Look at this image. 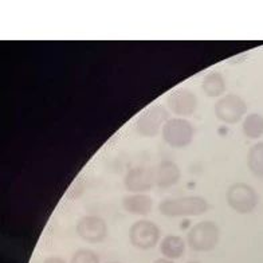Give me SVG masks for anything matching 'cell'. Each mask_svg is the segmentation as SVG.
Segmentation results:
<instances>
[{"instance_id": "5b68a950", "label": "cell", "mask_w": 263, "mask_h": 263, "mask_svg": "<svg viewBox=\"0 0 263 263\" xmlns=\"http://www.w3.org/2000/svg\"><path fill=\"white\" fill-rule=\"evenodd\" d=\"M161 133L164 141L172 148H185L194 141L195 128L185 118L175 117L165 122Z\"/></svg>"}, {"instance_id": "8992f818", "label": "cell", "mask_w": 263, "mask_h": 263, "mask_svg": "<svg viewBox=\"0 0 263 263\" xmlns=\"http://www.w3.org/2000/svg\"><path fill=\"white\" fill-rule=\"evenodd\" d=\"M161 230L151 220H137L129 229V240L132 246L139 250H152L157 246Z\"/></svg>"}, {"instance_id": "6da1fadb", "label": "cell", "mask_w": 263, "mask_h": 263, "mask_svg": "<svg viewBox=\"0 0 263 263\" xmlns=\"http://www.w3.org/2000/svg\"><path fill=\"white\" fill-rule=\"evenodd\" d=\"M208 201L201 196H181L165 199L160 203V214L168 218L200 216L208 210Z\"/></svg>"}, {"instance_id": "e0dca14e", "label": "cell", "mask_w": 263, "mask_h": 263, "mask_svg": "<svg viewBox=\"0 0 263 263\" xmlns=\"http://www.w3.org/2000/svg\"><path fill=\"white\" fill-rule=\"evenodd\" d=\"M70 263H100V256L93 250L80 249L73 254Z\"/></svg>"}, {"instance_id": "277c9868", "label": "cell", "mask_w": 263, "mask_h": 263, "mask_svg": "<svg viewBox=\"0 0 263 263\" xmlns=\"http://www.w3.org/2000/svg\"><path fill=\"white\" fill-rule=\"evenodd\" d=\"M170 120V113L161 105H152L140 115L136 121V132L142 137H156L163 130L165 122Z\"/></svg>"}, {"instance_id": "44dd1931", "label": "cell", "mask_w": 263, "mask_h": 263, "mask_svg": "<svg viewBox=\"0 0 263 263\" xmlns=\"http://www.w3.org/2000/svg\"><path fill=\"white\" fill-rule=\"evenodd\" d=\"M109 263H120V262H109Z\"/></svg>"}, {"instance_id": "2e32d148", "label": "cell", "mask_w": 263, "mask_h": 263, "mask_svg": "<svg viewBox=\"0 0 263 263\" xmlns=\"http://www.w3.org/2000/svg\"><path fill=\"white\" fill-rule=\"evenodd\" d=\"M243 133L247 139L255 140L263 136V116L258 113H251L246 116L243 122Z\"/></svg>"}, {"instance_id": "ac0fdd59", "label": "cell", "mask_w": 263, "mask_h": 263, "mask_svg": "<svg viewBox=\"0 0 263 263\" xmlns=\"http://www.w3.org/2000/svg\"><path fill=\"white\" fill-rule=\"evenodd\" d=\"M43 263H67L65 259L59 258V256H49L43 260Z\"/></svg>"}, {"instance_id": "30bf717a", "label": "cell", "mask_w": 263, "mask_h": 263, "mask_svg": "<svg viewBox=\"0 0 263 263\" xmlns=\"http://www.w3.org/2000/svg\"><path fill=\"white\" fill-rule=\"evenodd\" d=\"M196 94L187 87H177L168 96V107L173 115L181 117L192 116L197 109Z\"/></svg>"}, {"instance_id": "7c38bea8", "label": "cell", "mask_w": 263, "mask_h": 263, "mask_svg": "<svg viewBox=\"0 0 263 263\" xmlns=\"http://www.w3.org/2000/svg\"><path fill=\"white\" fill-rule=\"evenodd\" d=\"M122 208L132 215L146 216L152 212L153 199L146 194H133L122 197Z\"/></svg>"}, {"instance_id": "d6986e66", "label": "cell", "mask_w": 263, "mask_h": 263, "mask_svg": "<svg viewBox=\"0 0 263 263\" xmlns=\"http://www.w3.org/2000/svg\"><path fill=\"white\" fill-rule=\"evenodd\" d=\"M153 263H175V262L171 259H166V258H159V259H156Z\"/></svg>"}, {"instance_id": "8fae6325", "label": "cell", "mask_w": 263, "mask_h": 263, "mask_svg": "<svg viewBox=\"0 0 263 263\" xmlns=\"http://www.w3.org/2000/svg\"><path fill=\"white\" fill-rule=\"evenodd\" d=\"M156 175V185L159 188H171L175 184L179 183L181 176L180 168L175 161L163 160L159 165L155 168Z\"/></svg>"}, {"instance_id": "3957f363", "label": "cell", "mask_w": 263, "mask_h": 263, "mask_svg": "<svg viewBox=\"0 0 263 263\" xmlns=\"http://www.w3.org/2000/svg\"><path fill=\"white\" fill-rule=\"evenodd\" d=\"M226 199L230 207L240 215L253 212L259 203V196L255 188L246 183L231 184L226 192Z\"/></svg>"}, {"instance_id": "5bb4252c", "label": "cell", "mask_w": 263, "mask_h": 263, "mask_svg": "<svg viewBox=\"0 0 263 263\" xmlns=\"http://www.w3.org/2000/svg\"><path fill=\"white\" fill-rule=\"evenodd\" d=\"M201 90L204 91L207 97H220L226 91L224 77L219 71L208 73L201 82Z\"/></svg>"}, {"instance_id": "9c48e42d", "label": "cell", "mask_w": 263, "mask_h": 263, "mask_svg": "<svg viewBox=\"0 0 263 263\" xmlns=\"http://www.w3.org/2000/svg\"><path fill=\"white\" fill-rule=\"evenodd\" d=\"M76 231L87 243H100L107 236V224L104 219L96 215H86L78 220Z\"/></svg>"}, {"instance_id": "4fadbf2b", "label": "cell", "mask_w": 263, "mask_h": 263, "mask_svg": "<svg viewBox=\"0 0 263 263\" xmlns=\"http://www.w3.org/2000/svg\"><path fill=\"white\" fill-rule=\"evenodd\" d=\"M160 251L166 259H180L185 253V242L181 236L168 235L160 243Z\"/></svg>"}, {"instance_id": "9a60e30c", "label": "cell", "mask_w": 263, "mask_h": 263, "mask_svg": "<svg viewBox=\"0 0 263 263\" xmlns=\"http://www.w3.org/2000/svg\"><path fill=\"white\" fill-rule=\"evenodd\" d=\"M247 166L254 176L263 179V142H256L247 155Z\"/></svg>"}, {"instance_id": "ba28073f", "label": "cell", "mask_w": 263, "mask_h": 263, "mask_svg": "<svg viewBox=\"0 0 263 263\" xmlns=\"http://www.w3.org/2000/svg\"><path fill=\"white\" fill-rule=\"evenodd\" d=\"M124 185L132 194H145L156 185V175L152 166H133L124 177Z\"/></svg>"}, {"instance_id": "7a4b0ae2", "label": "cell", "mask_w": 263, "mask_h": 263, "mask_svg": "<svg viewBox=\"0 0 263 263\" xmlns=\"http://www.w3.org/2000/svg\"><path fill=\"white\" fill-rule=\"evenodd\" d=\"M219 238H220V230L216 223L210 220L196 223L187 234L188 246L199 253L212 251L218 246Z\"/></svg>"}, {"instance_id": "ffe728a7", "label": "cell", "mask_w": 263, "mask_h": 263, "mask_svg": "<svg viewBox=\"0 0 263 263\" xmlns=\"http://www.w3.org/2000/svg\"><path fill=\"white\" fill-rule=\"evenodd\" d=\"M187 263H199V262H187Z\"/></svg>"}, {"instance_id": "52a82bcc", "label": "cell", "mask_w": 263, "mask_h": 263, "mask_svg": "<svg viewBox=\"0 0 263 263\" xmlns=\"http://www.w3.org/2000/svg\"><path fill=\"white\" fill-rule=\"evenodd\" d=\"M246 113V101L238 94H226L215 104V116L224 124H236Z\"/></svg>"}]
</instances>
